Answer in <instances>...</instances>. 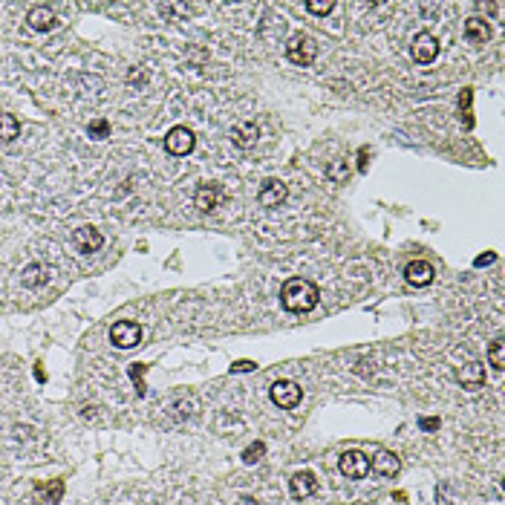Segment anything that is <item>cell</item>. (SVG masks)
Returning a JSON list of instances; mask_svg holds the SVG:
<instances>
[{
	"mask_svg": "<svg viewBox=\"0 0 505 505\" xmlns=\"http://www.w3.org/2000/svg\"><path fill=\"white\" fill-rule=\"evenodd\" d=\"M110 341H113V344H116L119 350H133V347H139V341H142L139 323H133V321H119V323H113Z\"/></svg>",
	"mask_w": 505,
	"mask_h": 505,
	"instance_id": "3957f363",
	"label": "cell"
},
{
	"mask_svg": "<svg viewBox=\"0 0 505 505\" xmlns=\"http://www.w3.org/2000/svg\"><path fill=\"white\" fill-rule=\"evenodd\" d=\"M26 23L35 32H46V29L55 26V15H53V9H46V6H32L29 15H26Z\"/></svg>",
	"mask_w": 505,
	"mask_h": 505,
	"instance_id": "5bb4252c",
	"label": "cell"
},
{
	"mask_svg": "<svg viewBox=\"0 0 505 505\" xmlns=\"http://www.w3.org/2000/svg\"><path fill=\"white\" fill-rule=\"evenodd\" d=\"M220 200H222V191H220L217 185H202V188L197 191V197H193V202H197V208H200V211H211V208H217V205H220Z\"/></svg>",
	"mask_w": 505,
	"mask_h": 505,
	"instance_id": "e0dca14e",
	"label": "cell"
},
{
	"mask_svg": "<svg viewBox=\"0 0 505 505\" xmlns=\"http://www.w3.org/2000/svg\"><path fill=\"white\" fill-rule=\"evenodd\" d=\"M488 361H491V367L499 372L505 370V341L502 338H497L491 344V350H488Z\"/></svg>",
	"mask_w": 505,
	"mask_h": 505,
	"instance_id": "44dd1931",
	"label": "cell"
},
{
	"mask_svg": "<svg viewBox=\"0 0 505 505\" xmlns=\"http://www.w3.org/2000/svg\"><path fill=\"white\" fill-rule=\"evenodd\" d=\"M144 370H148V364H130V379H133V381L139 384V396L144 393V384H142V376H144Z\"/></svg>",
	"mask_w": 505,
	"mask_h": 505,
	"instance_id": "484cf974",
	"label": "cell"
},
{
	"mask_svg": "<svg viewBox=\"0 0 505 505\" xmlns=\"http://www.w3.org/2000/svg\"><path fill=\"white\" fill-rule=\"evenodd\" d=\"M301 396H303V390H301V384H295V381H274L271 384V401L278 404V407H283V410H292V407H298L301 404Z\"/></svg>",
	"mask_w": 505,
	"mask_h": 505,
	"instance_id": "277c9868",
	"label": "cell"
},
{
	"mask_svg": "<svg viewBox=\"0 0 505 505\" xmlns=\"http://www.w3.org/2000/svg\"><path fill=\"white\" fill-rule=\"evenodd\" d=\"M413 61L416 64H433L439 55V41L430 35V32H419L413 38Z\"/></svg>",
	"mask_w": 505,
	"mask_h": 505,
	"instance_id": "ba28073f",
	"label": "cell"
},
{
	"mask_svg": "<svg viewBox=\"0 0 505 505\" xmlns=\"http://www.w3.org/2000/svg\"><path fill=\"white\" fill-rule=\"evenodd\" d=\"M38 494H44V497L50 499V502H58V499H61V494H64V479H55L50 491H46V488H41V485H38Z\"/></svg>",
	"mask_w": 505,
	"mask_h": 505,
	"instance_id": "d4e9b609",
	"label": "cell"
},
{
	"mask_svg": "<svg viewBox=\"0 0 505 505\" xmlns=\"http://www.w3.org/2000/svg\"><path fill=\"white\" fill-rule=\"evenodd\" d=\"M21 136V124L12 113H0V142H15Z\"/></svg>",
	"mask_w": 505,
	"mask_h": 505,
	"instance_id": "d6986e66",
	"label": "cell"
},
{
	"mask_svg": "<svg viewBox=\"0 0 505 505\" xmlns=\"http://www.w3.org/2000/svg\"><path fill=\"white\" fill-rule=\"evenodd\" d=\"M165 151L173 156H188L193 151V133L188 127H173L165 136Z\"/></svg>",
	"mask_w": 505,
	"mask_h": 505,
	"instance_id": "52a82bcc",
	"label": "cell"
},
{
	"mask_svg": "<svg viewBox=\"0 0 505 505\" xmlns=\"http://www.w3.org/2000/svg\"><path fill=\"white\" fill-rule=\"evenodd\" d=\"M465 38L470 44H485L488 38H491V26H488L485 18H468L465 21Z\"/></svg>",
	"mask_w": 505,
	"mask_h": 505,
	"instance_id": "9a60e30c",
	"label": "cell"
},
{
	"mask_svg": "<svg viewBox=\"0 0 505 505\" xmlns=\"http://www.w3.org/2000/svg\"><path fill=\"white\" fill-rule=\"evenodd\" d=\"M286 185L280 182V179H266L263 185H260V191H257V202L263 205V208H278V205H283L286 202Z\"/></svg>",
	"mask_w": 505,
	"mask_h": 505,
	"instance_id": "8992f818",
	"label": "cell"
},
{
	"mask_svg": "<svg viewBox=\"0 0 505 505\" xmlns=\"http://www.w3.org/2000/svg\"><path fill=\"white\" fill-rule=\"evenodd\" d=\"M404 278L410 286H430L436 278V269L428 263V260H413V263H407Z\"/></svg>",
	"mask_w": 505,
	"mask_h": 505,
	"instance_id": "30bf717a",
	"label": "cell"
},
{
	"mask_svg": "<svg viewBox=\"0 0 505 505\" xmlns=\"http://www.w3.org/2000/svg\"><path fill=\"white\" fill-rule=\"evenodd\" d=\"M485 263H494V254H482V257H477V266H485Z\"/></svg>",
	"mask_w": 505,
	"mask_h": 505,
	"instance_id": "f546056e",
	"label": "cell"
},
{
	"mask_svg": "<svg viewBox=\"0 0 505 505\" xmlns=\"http://www.w3.org/2000/svg\"><path fill=\"white\" fill-rule=\"evenodd\" d=\"M102 242H104L102 231H99V228H93V225L75 228V234H73V246H75V251H81V254H93V251H99V249H102Z\"/></svg>",
	"mask_w": 505,
	"mask_h": 505,
	"instance_id": "9c48e42d",
	"label": "cell"
},
{
	"mask_svg": "<svg viewBox=\"0 0 505 505\" xmlns=\"http://www.w3.org/2000/svg\"><path fill=\"white\" fill-rule=\"evenodd\" d=\"M306 9L312 12V15H321V18H323V15H330L335 9V3H332V0H323V3H318V0H306Z\"/></svg>",
	"mask_w": 505,
	"mask_h": 505,
	"instance_id": "cb8c5ba5",
	"label": "cell"
},
{
	"mask_svg": "<svg viewBox=\"0 0 505 505\" xmlns=\"http://www.w3.org/2000/svg\"><path fill=\"white\" fill-rule=\"evenodd\" d=\"M21 280H23L26 289H38V286H44L46 280H50V269L41 266V263H29L21 274Z\"/></svg>",
	"mask_w": 505,
	"mask_h": 505,
	"instance_id": "2e32d148",
	"label": "cell"
},
{
	"mask_svg": "<svg viewBox=\"0 0 505 505\" xmlns=\"http://www.w3.org/2000/svg\"><path fill=\"white\" fill-rule=\"evenodd\" d=\"M419 428H421V430H436V428H439V419H433V416L421 419V421H419Z\"/></svg>",
	"mask_w": 505,
	"mask_h": 505,
	"instance_id": "83f0119b",
	"label": "cell"
},
{
	"mask_svg": "<svg viewBox=\"0 0 505 505\" xmlns=\"http://www.w3.org/2000/svg\"><path fill=\"white\" fill-rule=\"evenodd\" d=\"M289 491L295 499H306L318 491V482H315V474H309V470H298L295 477L289 479Z\"/></svg>",
	"mask_w": 505,
	"mask_h": 505,
	"instance_id": "8fae6325",
	"label": "cell"
},
{
	"mask_svg": "<svg viewBox=\"0 0 505 505\" xmlns=\"http://www.w3.org/2000/svg\"><path fill=\"white\" fill-rule=\"evenodd\" d=\"M327 176L332 179V182H347V179H350V165H347V159H332L330 165H327Z\"/></svg>",
	"mask_w": 505,
	"mask_h": 505,
	"instance_id": "ffe728a7",
	"label": "cell"
},
{
	"mask_svg": "<svg viewBox=\"0 0 505 505\" xmlns=\"http://www.w3.org/2000/svg\"><path fill=\"white\" fill-rule=\"evenodd\" d=\"M254 367H257L254 361H234L231 364V372H251Z\"/></svg>",
	"mask_w": 505,
	"mask_h": 505,
	"instance_id": "4316f807",
	"label": "cell"
},
{
	"mask_svg": "<svg viewBox=\"0 0 505 505\" xmlns=\"http://www.w3.org/2000/svg\"><path fill=\"white\" fill-rule=\"evenodd\" d=\"M318 301H321V292L312 280L292 278L280 289V303H283V309H289V312H309V309L318 306Z\"/></svg>",
	"mask_w": 505,
	"mask_h": 505,
	"instance_id": "6da1fadb",
	"label": "cell"
},
{
	"mask_svg": "<svg viewBox=\"0 0 505 505\" xmlns=\"http://www.w3.org/2000/svg\"><path fill=\"white\" fill-rule=\"evenodd\" d=\"M459 379L465 387H479L482 381H485V367L482 364H477V361H470V364H465L462 370H459Z\"/></svg>",
	"mask_w": 505,
	"mask_h": 505,
	"instance_id": "ac0fdd59",
	"label": "cell"
},
{
	"mask_svg": "<svg viewBox=\"0 0 505 505\" xmlns=\"http://www.w3.org/2000/svg\"><path fill=\"white\" fill-rule=\"evenodd\" d=\"M263 456H266V445L263 442H254V445H249L246 450H242V462H246V465H257Z\"/></svg>",
	"mask_w": 505,
	"mask_h": 505,
	"instance_id": "7402d4cb",
	"label": "cell"
},
{
	"mask_svg": "<svg viewBox=\"0 0 505 505\" xmlns=\"http://www.w3.org/2000/svg\"><path fill=\"white\" fill-rule=\"evenodd\" d=\"M315 55H318V44L309 38V35H292L289 38V44H286V58L292 61V64H301V67H309V64L315 61Z\"/></svg>",
	"mask_w": 505,
	"mask_h": 505,
	"instance_id": "7a4b0ae2",
	"label": "cell"
},
{
	"mask_svg": "<svg viewBox=\"0 0 505 505\" xmlns=\"http://www.w3.org/2000/svg\"><path fill=\"white\" fill-rule=\"evenodd\" d=\"M90 136L93 139H107L110 136V122H104V119H95V122H90Z\"/></svg>",
	"mask_w": 505,
	"mask_h": 505,
	"instance_id": "603a6c76",
	"label": "cell"
},
{
	"mask_svg": "<svg viewBox=\"0 0 505 505\" xmlns=\"http://www.w3.org/2000/svg\"><path fill=\"white\" fill-rule=\"evenodd\" d=\"M367 156H370V151L361 148V153H358V171H367Z\"/></svg>",
	"mask_w": 505,
	"mask_h": 505,
	"instance_id": "f1b7e54d",
	"label": "cell"
},
{
	"mask_svg": "<svg viewBox=\"0 0 505 505\" xmlns=\"http://www.w3.org/2000/svg\"><path fill=\"white\" fill-rule=\"evenodd\" d=\"M399 456L393 453V450H379L376 456H372V462H370V468L376 470L379 477H396L399 474Z\"/></svg>",
	"mask_w": 505,
	"mask_h": 505,
	"instance_id": "7c38bea8",
	"label": "cell"
},
{
	"mask_svg": "<svg viewBox=\"0 0 505 505\" xmlns=\"http://www.w3.org/2000/svg\"><path fill=\"white\" fill-rule=\"evenodd\" d=\"M257 136H260V130H257V124H254V122H242V124H237V127L231 130V142L237 144V148H242V151L254 148Z\"/></svg>",
	"mask_w": 505,
	"mask_h": 505,
	"instance_id": "4fadbf2b",
	"label": "cell"
},
{
	"mask_svg": "<svg viewBox=\"0 0 505 505\" xmlns=\"http://www.w3.org/2000/svg\"><path fill=\"white\" fill-rule=\"evenodd\" d=\"M341 474L350 479H364L370 474V459L361 450H347L341 456Z\"/></svg>",
	"mask_w": 505,
	"mask_h": 505,
	"instance_id": "5b68a950",
	"label": "cell"
}]
</instances>
